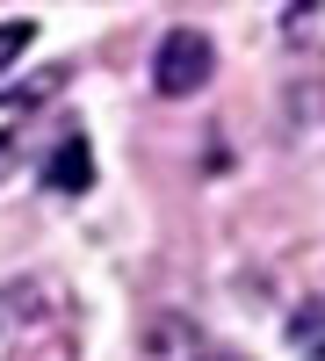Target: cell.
<instances>
[{
  "instance_id": "obj_1",
  "label": "cell",
  "mask_w": 325,
  "mask_h": 361,
  "mask_svg": "<svg viewBox=\"0 0 325 361\" xmlns=\"http://www.w3.org/2000/svg\"><path fill=\"white\" fill-rule=\"evenodd\" d=\"M210 66H217V51H210L202 29H166L159 51H152V87L166 102H181V94H195V87H210Z\"/></svg>"
},
{
  "instance_id": "obj_2",
  "label": "cell",
  "mask_w": 325,
  "mask_h": 361,
  "mask_svg": "<svg viewBox=\"0 0 325 361\" xmlns=\"http://www.w3.org/2000/svg\"><path fill=\"white\" fill-rule=\"evenodd\" d=\"M145 361H210V347H202V333L181 311H166V318L145 325Z\"/></svg>"
},
{
  "instance_id": "obj_3",
  "label": "cell",
  "mask_w": 325,
  "mask_h": 361,
  "mask_svg": "<svg viewBox=\"0 0 325 361\" xmlns=\"http://www.w3.org/2000/svg\"><path fill=\"white\" fill-rule=\"evenodd\" d=\"M87 180H94V145H87V137H66V145L51 152V188H58V195H80Z\"/></svg>"
},
{
  "instance_id": "obj_4",
  "label": "cell",
  "mask_w": 325,
  "mask_h": 361,
  "mask_svg": "<svg viewBox=\"0 0 325 361\" xmlns=\"http://www.w3.org/2000/svg\"><path fill=\"white\" fill-rule=\"evenodd\" d=\"M29 44H37V22H0V73H8Z\"/></svg>"
},
{
  "instance_id": "obj_5",
  "label": "cell",
  "mask_w": 325,
  "mask_h": 361,
  "mask_svg": "<svg viewBox=\"0 0 325 361\" xmlns=\"http://www.w3.org/2000/svg\"><path fill=\"white\" fill-rule=\"evenodd\" d=\"M304 354H311V361H325V333H318V340H311V347H304Z\"/></svg>"
},
{
  "instance_id": "obj_6",
  "label": "cell",
  "mask_w": 325,
  "mask_h": 361,
  "mask_svg": "<svg viewBox=\"0 0 325 361\" xmlns=\"http://www.w3.org/2000/svg\"><path fill=\"white\" fill-rule=\"evenodd\" d=\"M8 152H15V145H8V137H0V159H8Z\"/></svg>"
},
{
  "instance_id": "obj_7",
  "label": "cell",
  "mask_w": 325,
  "mask_h": 361,
  "mask_svg": "<svg viewBox=\"0 0 325 361\" xmlns=\"http://www.w3.org/2000/svg\"><path fill=\"white\" fill-rule=\"evenodd\" d=\"M210 361H224V354H210Z\"/></svg>"
}]
</instances>
